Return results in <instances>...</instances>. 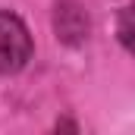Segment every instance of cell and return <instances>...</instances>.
Wrapping results in <instances>:
<instances>
[{
	"label": "cell",
	"instance_id": "cell-2",
	"mask_svg": "<svg viewBox=\"0 0 135 135\" xmlns=\"http://www.w3.org/2000/svg\"><path fill=\"white\" fill-rule=\"evenodd\" d=\"M116 35H119V44L135 57V3H129L123 13H119V22H116Z\"/></svg>",
	"mask_w": 135,
	"mask_h": 135
},
{
	"label": "cell",
	"instance_id": "cell-1",
	"mask_svg": "<svg viewBox=\"0 0 135 135\" xmlns=\"http://www.w3.org/2000/svg\"><path fill=\"white\" fill-rule=\"evenodd\" d=\"M32 60V35L13 13H0V75H13Z\"/></svg>",
	"mask_w": 135,
	"mask_h": 135
}]
</instances>
